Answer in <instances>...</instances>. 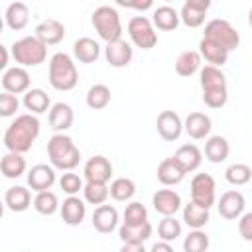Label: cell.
Returning <instances> with one entry per match:
<instances>
[{"mask_svg":"<svg viewBox=\"0 0 252 252\" xmlns=\"http://www.w3.org/2000/svg\"><path fill=\"white\" fill-rule=\"evenodd\" d=\"M41 130V124L37 120L35 114H20L16 116L10 126L4 132V146L8 152H16V154H26L32 150L33 142L37 140Z\"/></svg>","mask_w":252,"mask_h":252,"instance_id":"obj_1","label":"cell"},{"mask_svg":"<svg viewBox=\"0 0 252 252\" xmlns=\"http://www.w3.org/2000/svg\"><path fill=\"white\" fill-rule=\"evenodd\" d=\"M199 83L203 89V102L209 108H222L228 100L226 75L213 65H205L199 71Z\"/></svg>","mask_w":252,"mask_h":252,"instance_id":"obj_2","label":"cell"},{"mask_svg":"<svg viewBox=\"0 0 252 252\" xmlns=\"http://www.w3.org/2000/svg\"><path fill=\"white\" fill-rule=\"evenodd\" d=\"M47 158L55 169L73 171L81 161V150L67 134H53L47 142Z\"/></svg>","mask_w":252,"mask_h":252,"instance_id":"obj_3","label":"cell"},{"mask_svg":"<svg viewBox=\"0 0 252 252\" xmlns=\"http://www.w3.org/2000/svg\"><path fill=\"white\" fill-rule=\"evenodd\" d=\"M79 83V71L71 55L57 51L49 59V85L55 91H73Z\"/></svg>","mask_w":252,"mask_h":252,"instance_id":"obj_4","label":"cell"},{"mask_svg":"<svg viewBox=\"0 0 252 252\" xmlns=\"http://www.w3.org/2000/svg\"><path fill=\"white\" fill-rule=\"evenodd\" d=\"M93 28L98 33L100 39H104L106 43L122 39V22H120V14L116 8L112 6H98L93 16H91Z\"/></svg>","mask_w":252,"mask_h":252,"instance_id":"obj_5","label":"cell"},{"mask_svg":"<svg viewBox=\"0 0 252 252\" xmlns=\"http://www.w3.org/2000/svg\"><path fill=\"white\" fill-rule=\"evenodd\" d=\"M12 57L20 67H37L47 57V45L35 35H26L12 43Z\"/></svg>","mask_w":252,"mask_h":252,"instance_id":"obj_6","label":"cell"},{"mask_svg":"<svg viewBox=\"0 0 252 252\" xmlns=\"http://www.w3.org/2000/svg\"><path fill=\"white\" fill-rule=\"evenodd\" d=\"M203 33H205L203 37H207V39L219 43V45L224 47L228 53L234 51V49L240 45V33L232 28L230 22H226V20H222V18H215V20L207 22Z\"/></svg>","mask_w":252,"mask_h":252,"instance_id":"obj_7","label":"cell"},{"mask_svg":"<svg viewBox=\"0 0 252 252\" xmlns=\"http://www.w3.org/2000/svg\"><path fill=\"white\" fill-rule=\"evenodd\" d=\"M128 35L132 43L140 49H152L158 43V33L150 18L146 16H134L128 22Z\"/></svg>","mask_w":252,"mask_h":252,"instance_id":"obj_8","label":"cell"},{"mask_svg":"<svg viewBox=\"0 0 252 252\" xmlns=\"http://www.w3.org/2000/svg\"><path fill=\"white\" fill-rule=\"evenodd\" d=\"M191 201L203 209H211L217 201V183L209 173H197L189 185Z\"/></svg>","mask_w":252,"mask_h":252,"instance_id":"obj_9","label":"cell"},{"mask_svg":"<svg viewBox=\"0 0 252 252\" xmlns=\"http://www.w3.org/2000/svg\"><path fill=\"white\" fill-rule=\"evenodd\" d=\"M244 207H246V199L240 191L236 189H230V191H224L217 203V209H219V215L226 220H234V219H240L244 215Z\"/></svg>","mask_w":252,"mask_h":252,"instance_id":"obj_10","label":"cell"},{"mask_svg":"<svg viewBox=\"0 0 252 252\" xmlns=\"http://www.w3.org/2000/svg\"><path fill=\"white\" fill-rule=\"evenodd\" d=\"M156 128H158V134L161 136V140L175 142L183 132V120L173 110H161L156 118Z\"/></svg>","mask_w":252,"mask_h":252,"instance_id":"obj_11","label":"cell"},{"mask_svg":"<svg viewBox=\"0 0 252 252\" xmlns=\"http://www.w3.org/2000/svg\"><path fill=\"white\" fill-rule=\"evenodd\" d=\"M30 83H32L30 73L26 71V67H20V65L10 67L2 75V87L6 93H12V94H22V93L26 94L30 91Z\"/></svg>","mask_w":252,"mask_h":252,"instance_id":"obj_12","label":"cell"},{"mask_svg":"<svg viewBox=\"0 0 252 252\" xmlns=\"http://www.w3.org/2000/svg\"><path fill=\"white\" fill-rule=\"evenodd\" d=\"M28 185L32 187V191L41 193V191H49L55 183V167L47 165V163H37L28 171Z\"/></svg>","mask_w":252,"mask_h":252,"instance_id":"obj_13","label":"cell"},{"mask_svg":"<svg viewBox=\"0 0 252 252\" xmlns=\"http://www.w3.org/2000/svg\"><path fill=\"white\" fill-rule=\"evenodd\" d=\"M209 8H211L209 0H187L179 10V18L187 28H199L203 26Z\"/></svg>","mask_w":252,"mask_h":252,"instance_id":"obj_14","label":"cell"},{"mask_svg":"<svg viewBox=\"0 0 252 252\" xmlns=\"http://www.w3.org/2000/svg\"><path fill=\"white\" fill-rule=\"evenodd\" d=\"M104 57H106V61H108L110 67L122 69V67H128L130 65V61L134 57V51H132V45L126 39H116V41L106 43Z\"/></svg>","mask_w":252,"mask_h":252,"instance_id":"obj_15","label":"cell"},{"mask_svg":"<svg viewBox=\"0 0 252 252\" xmlns=\"http://www.w3.org/2000/svg\"><path fill=\"white\" fill-rule=\"evenodd\" d=\"M83 175L87 181L106 183L112 177V163L104 156H93L87 159V163L83 167Z\"/></svg>","mask_w":252,"mask_h":252,"instance_id":"obj_16","label":"cell"},{"mask_svg":"<svg viewBox=\"0 0 252 252\" xmlns=\"http://www.w3.org/2000/svg\"><path fill=\"white\" fill-rule=\"evenodd\" d=\"M152 205L161 217H175V213L181 209V197L173 189H159L154 193Z\"/></svg>","mask_w":252,"mask_h":252,"instance_id":"obj_17","label":"cell"},{"mask_svg":"<svg viewBox=\"0 0 252 252\" xmlns=\"http://www.w3.org/2000/svg\"><path fill=\"white\" fill-rule=\"evenodd\" d=\"M35 37L45 45H57L65 37V26L55 18H47L35 26Z\"/></svg>","mask_w":252,"mask_h":252,"instance_id":"obj_18","label":"cell"},{"mask_svg":"<svg viewBox=\"0 0 252 252\" xmlns=\"http://www.w3.org/2000/svg\"><path fill=\"white\" fill-rule=\"evenodd\" d=\"M171 158L177 161V165L185 173H191V171L199 169V165L203 161V154H201V150L195 144H183V146H179Z\"/></svg>","mask_w":252,"mask_h":252,"instance_id":"obj_19","label":"cell"},{"mask_svg":"<svg viewBox=\"0 0 252 252\" xmlns=\"http://www.w3.org/2000/svg\"><path fill=\"white\" fill-rule=\"evenodd\" d=\"M59 213H61V219H63L65 224H69V226H79V224L83 222L85 215H87V205H85L83 199H79L77 195H73V197H67V199L63 201Z\"/></svg>","mask_w":252,"mask_h":252,"instance_id":"obj_20","label":"cell"},{"mask_svg":"<svg viewBox=\"0 0 252 252\" xmlns=\"http://www.w3.org/2000/svg\"><path fill=\"white\" fill-rule=\"evenodd\" d=\"M118 224V211L112 205H98L93 213V226L100 234H108Z\"/></svg>","mask_w":252,"mask_h":252,"instance_id":"obj_21","label":"cell"},{"mask_svg":"<svg viewBox=\"0 0 252 252\" xmlns=\"http://www.w3.org/2000/svg\"><path fill=\"white\" fill-rule=\"evenodd\" d=\"M211 128H213V122L205 112H191V114H187V118L183 122V130L193 140L207 138L211 134Z\"/></svg>","mask_w":252,"mask_h":252,"instance_id":"obj_22","label":"cell"},{"mask_svg":"<svg viewBox=\"0 0 252 252\" xmlns=\"http://www.w3.org/2000/svg\"><path fill=\"white\" fill-rule=\"evenodd\" d=\"M73 120H75V114H73V108L67 102H55L51 106V110H49V126L57 134H63L65 130H69L73 126Z\"/></svg>","mask_w":252,"mask_h":252,"instance_id":"obj_23","label":"cell"},{"mask_svg":"<svg viewBox=\"0 0 252 252\" xmlns=\"http://www.w3.org/2000/svg\"><path fill=\"white\" fill-rule=\"evenodd\" d=\"M4 203L8 207V211L12 213H24L30 209V205L33 203L32 201V193L30 189L22 187V185H14V187H8L6 193H4Z\"/></svg>","mask_w":252,"mask_h":252,"instance_id":"obj_24","label":"cell"},{"mask_svg":"<svg viewBox=\"0 0 252 252\" xmlns=\"http://www.w3.org/2000/svg\"><path fill=\"white\" fill-rule=\"evenodd\" d=\"M181 18H179V12L171 6H158L154 8L152 12V24L154 28L161 30V32H173L177 30Z\"/></svg>","mask_w":252,"mask_h":252,"instance_id":"obj_25","label":"cell"},{"mask_svg":"<svg viewBox=\"0 0 252 252\" xmlns=\"http://www.w3.org/2000/svg\"><path fill=\"white\" fill-rule=\"evenodd\" d=\"M118 236L122 240V244H144L150 236H152V224L142 222V224H124L118 230Z\"/></svg>","mask_w":252,"mask_h":252,"instance_id":"obj_26","label":"cell"},{"mask_svg":"<svg viewBox=\"0 0 252 252\" xmlns=\"http://www.w3.org/2000/svg\"><path fill=\"white\" fill-rule=\"evenodd\" d=\"M199 53H201V57H203L209 65L219 67V69L228 61V51H226L224 47H220L219 43L207 39V37H203V39L199 41Z\"/></svg>","mask_w":252,"mask_h":252,"instance_id":"obj_27","label":"cell"},{"mask_svg":"<svg viewBox=\"0 0 252 252\" xmlns=\"http://www.w3.org/2000/svg\"><path fill=\"white\" fill-rule=\"evenodd\" d=\"M100 55V45L93 37H79L73 43V57L79 63H94Z\"/></svg>","mask_w":252,"mask_h":252,"instance_id":"obj_28","label":"cell"},{"mask_svg":"<svg viewBox=\"0 0 252 252\" xmlns=\"http://www.w3.org/2000/svg\"><path fill=\"white\" fill-rule=\"evenodd\" d=\"M185 177V171L177 165V161L173 158H165L159 161L158 165V181L161 185H177L181 183Z\"/></svg>","mask_w":252,"mask_h":252,"instance_id":"obj_29","label":"cell"},{"mask_svg":"<svg viewBox=\"0 0 252 252\" xmlns=\"http://www.w3.org/2000/svg\"><path fill=\"white\" fill-rule=\"evenodd\" d=\"M6 26L14 32H20L28 26L30 22V8L28 4L24 2H12L8 8H6Z\"/></svg>","mask_w":252,"mask_h":252,"instance_id":"obj_30","label":"cell"},{"mask_svg":"<svg viewBox=\"0 0 252 252\" xmlns=\"http://www.w3.org/2000/svg\"><path fill=\"white\" fill-rule=\"evenodd\" d=\"M24 106L26 110H30V114H43L47 110H51V100L49 94L43 89H30L24 94Z\"/></svg>","mask_w":252,"mask_h":252,"instance_id":"obj_31","label":"cell"},{"mask_svg":"<svg viewBox=\"0 0 252 252\" xmlns=\"http://www.w3.org/2000/svg\"><path fill=\"white\" fill-rule=\"evenodd\" d=\"M26 167H28V163H26L24 154H16V152L4 154V158L0 161V171L6 179H16V177L24 175Z\"/></svg>","mask_w":252,"mask_h":252,"instance_id":"obj_32","label":"cell"},{"mask_svg":"<svg viewBox=\"0 0 252 252\" xmlns=\"http://www.w3.org/2000/svg\"><path fill=\"white\" fill-rule=\"evenodd\" d=\"M201 53L195 49H187L183 51L177 59H175V73L179 77H191L197 71H201Z\"/></svg>","mask_w":252,"mask_h":252,"instance_id":"obj_33","label":"cell"},{"mask_svg":"<svg viewBox=\"0 0 252 252\" xmlns=\"http://www.w3.org/2000/svg\"><path fill=\"white\" fill-rule=\"evenodd\" d=\"M230 154V146L228 140L222 136H211L205 142V158L211 163H222Z\"/></svg>","mask_w":252,"mask_h":252,"instance_id":"obj_34","label":"cell"},{"mask_svg":"<svg viewBox=\"0 0 252 252\" xmlns=\"http://www.w3.org/2000/svg\"><path fill=\"white\" fill-rule=\"evenodd\" d=\"M211 215H209V209H203L199 205H195L193 201H189L185 207H183V222L191 228V230H201L207 222H209Z\"/></svg>","mask_w":252,"mask_h":252,"instance_id":"obj_35","label":"cell"},{"mask_svg":"<svg viewBox=\"0 0 252 252\" xmlns=\"http://www.w3.org/2000/svg\"><path fill=\"white\" fill-rule=\"evenodd\" d=\"M108 104H110V89L106 85L96 83L87 91V106L91 110H102Z\"/></svg>","mask_w":252,"mask_h":252,"instance_id":"obj_36","label":"cell"},{"mask_svg":"<svg viewBox=\"0 0 252 252\" xmlns=\"http://www.w3.org/2000/svg\"><path fill=\"white\" fill-rule=\"evenodd\" d=\"M83 197L91 205H104L106 199L110 197V187L106 183H96V181H87L83 187Z\"/></svg>","mask_w":252,"mask_h":252,"instance_id":"obj_37","label":"cell"},{"mask_svg":"<svg viewBox=\"0 0 252 252\" xmlns=\"http://www.w3.org/2000/svg\"><path fill=\"white\" fill-rule=\"evenodd\" d=\"M33 209L39 213V215H55L61 205H59V199L53 191H41L33 197Z\"/></svg>","mask_w":252,"mask_h":252,"instance_id":"obj_38","label":"cell"},{"mask_svg":"<svg viewBox=\"0 0 252 252\" xmlns=\"http://www.w3.org/2000/svg\"><path fill=\"white\" fill-rule=\"evenodd\" d=\"M224 177H226V181L230 185H236V187L246 185L252 179V167L248 163H232V165L226 167Z\"/></svg>","mask_w":252,"mask_h":252,"instance_id":"obj_39","label":"cell"},{"mask_svg":"<svg viewBox=\"0 0 252 252\" xmlns=\"http://www.w3.org/2000/svg\"><path fill=\"white\" fill-rule=\"evenodd\" d=\"M136 193V183L128 177H116L110 183V197L114 201H130Z\"/></svg>","mask_w":252,"mask_h":252,"instance_id":"obj_40","label":"cell"},{"mask_svg":"<svg viewBox=\"0 0 252 252\" xmlns=\"http://www.w3.org/2000/svg\"><path fill=\"white\" fill-rule=\"evenodd\" d=\"M158 236L163 242H173L181 236V222L175 217H163L158 224Z\"/></svg>","mask_w":252,"mask_h":252,"instance_id":"obj_41","label":"cell"},{"mask_svg":"<svg viewBox=\"0 0 252 252\" xmlns=\"http://www.w3.org/2000/svg\"><path fill=\"white\" fill-rule=\"evenodd\" d=\"M209 250V236L203 230H191L183 238V252H207Z\"/></svg>","mask_w":252,"mask_h":252,"instance_id":"obj_42","label":"cell"},{"mask_svg":"<svg viewBox=\"0 0 252 252\" xmlns=\"http://www.w3.org/2000/svg\"><path fill=\"white\" fill-rule=\"evenodd\" d=\"M148 222V211L142 203L132 201L124 209V224H142Z\"/></svg>","mask_w":252,"mask_h":252,"instance_id":"obj_43","label":"cell"},{"mask_svg":"<svg viewBox=\"0 0 252 252\" xmlns=\"http://www.w3.org/2000/svg\"><path fill=\"white\" fill-rule=\"evenodd\" d=\"M59 187L63 189V193H67L69 197H73V195H77L79 191H83L85 183H83V179H81L77 173L65 171V173L61 175V179H59Z\"/></svg>","mask_w":252,"mask_h":252,"instance_id":"obj_44","label":"cell"},{"mask_svg":"<svg viewBox=\"0 0 252 252\" xmlns=\"http://www.w3.org/2000/svg\"><path fill=\"white\" fill-rule=\"evenodd\" d=\"M20 108V100H18V96L16 94H12V93H2L0 94V116L2 118H10V116H14L16 114V110Z\"/></svg>","mask_w":252,"mask_h":252,"instance_id":"obj_45","label":"cell"},{"mask_svg":"<svg viewBox=\"0 0 252 252\" xmlns=\"http://www.w3.org/2000/svg\"><path fill=\"white\" fill-rule=\"evenodd\" d=\"M238 232L246 242H252V211L238 219Z\"/></svg>","mask_w":252,"mask_h":252,"instance_id":"obj_46","label":"cell"},{"mask_svg":"<svg viewBox=\"0 0 252 252\" xmlns=\"http://www.w3.org/2000/svg\"><path fill=\"white\" fill-rule=\"evenodd\" d=\"M118 4L124 6V8H136V10H150L154 6L150 0H146V2H124V0H118Z\"/></svg>","mask_w":252,"mask_h":252,"instance_id":"obj_47","label":"cell"},{"mask_svg":"<svg viewBox=\"0 0 252 252\" xmlns=\"http://www.w3.org/2000/svg\"><path fill=\"white\" fill-rule=\"evenodd\" d=\"M150 252H173V246H171L169 242L159 240V242H156V244L150 248Z\"/></svg>","mask_w":252,"mask_h":252,"instance_id":"obj_48","label":"cell"},{"mask_svg":"<svg viewBox=\"0 0 252 252\" xmlns=\"http://www.w3.org/2000/svg\"><path fill=\"white\" fill-rule=\"evenodd\" d=\"M120 252H148L144 244H122Z\"/></svg>","mask_w":252,"mask_h":252,"instance_id":"obj_49","label":"cell"},{"mask_svg":"<svg viewBox=\"0 0 252 252\" xmlns=\"http://www.w3.org/2000/svg\"><path fill=\"white\" fill-rule=\"evenodd\" d=\"M0 53H2V63H0V69L8 71V47H6V45H0Z\"/></svg>","mask_w":252,"mask_h":252,"instance_id":"obj_50","label":"cell"},{"mask_svg":"<svg viewBox=\"0 0 252 252\" xmlns=\"http://www.w3.org/2000/svg\"><path fill=\"white\" fill-rule=\"evenodd\" d=\"M248 26L252 28V8H250V12H248Z\"/></svg>","mask_w":252,"mask_h":252,"instance_id":"obj_51","label":"cell"},{"mask_svg":"<svg viewBox=\"0 0 252 252\" xmlns=\"http://www.w3.org/2000/svg\"><path fill=\"white\" fill-rule=\"evenodd\" d=\"M26 252H28V250H26Z\"/></svg>","mask_w":252,"mask_h":252,"instance_id":"obj_52","label":"cell"}]
</instances>
